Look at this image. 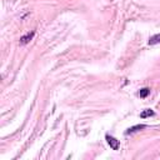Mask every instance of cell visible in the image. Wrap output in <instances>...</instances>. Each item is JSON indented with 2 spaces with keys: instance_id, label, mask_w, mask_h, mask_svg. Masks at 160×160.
<instances>
[{
  "instance_id": "1",
  "label": "cell",
  "mask_w": 160,
  "mask_h": 160,
  "mask_svg": "<svg viewBox=\"0 0 160 160\" xmlns=\"http://www.w3.org/2000/svg\"><path fill=\"white\" fill-rule=\"evenodd\" d=\"M106 141H108V144L111 146L112 150H118L119 146H120L119 140H116L115 138H112V136H110V135H106Z\"/></svg>"
},
{
  "instance_id": "2",
  "label": "cell",
  "mask_w": 160,
  "mask_h": 160,
  "mask_svg": "<svg viewBox=\"0 0 160 160\" xmlns=\"http://www.w3.org/2000/svg\"><path fill=\"white\" fill-rule=\"evenodd\" d=\"M141 129H145V125H144V124H140V125H135V126L129 128L125 134H132V132H136V131H139V130H141Z\"/></svg>"
},
{
  "instance_id": "3",
  "label": "cell",
  "mask_w": 160,
  "mask_h": 160,
  "mask_svg": "<svg viewBox=\"0 0 160 160\" xmlns=\"http://www.w3.org/2000/svg\"><path fill=\"white\" fill-rule=\"evenodd\" d=\"M34 34H35L34 31H31V32H28L26 35H24V36H22V38L20 39V42H21L22 45H24V44H28V42H29V41H30L31 39H32Z\"/></svg>"
},
{
  "instance_id": "4",
  "label": "cell",
  "mask_w": 160,
  "mask_h": 160,
  "mask_svg": "<svg viewBox=\"0 0 160 160\" xmlns=\"http://www.w3.org/2000/svg\"><path fill=\"white\" fill-rule=\"evenodd\" d=\"M160 42V34H155L149 39V45H155Z\"/></svg>"
},
{
  "instance_id": "5",
  "label": "cell",
  "mask_w": 160,
  "mask_h": 160,
  "mask_svg": "<svg viewBox=\"0 0 160 160\" xmlns=\"http://www.w3.org/2000/svg\"><path fill=\"white\" fill-rule=\"evenodd\" d=\"M154 115V111L151 110V109H145L141 114H140V116L144 119V118H148V116H152Z\"/></svg>"
},
{
  "instance_id": "6",
  "label": "cell",
  "mask_w": 160,
  "mask_h": 160,
  "mask_svg": "<svg viewBox=\"0 0 160 160\" xmlns=\"http://www.w3.org/2000/svg\"><path fill=\"white\" fill-rule=\"evenodd\" d=\"M149 92H150V89H148V88H144V89H141V90H140L139 95H140V98H145V96H146Z\"/></svg>"
}]
</instances>
